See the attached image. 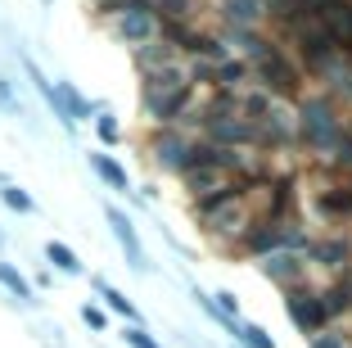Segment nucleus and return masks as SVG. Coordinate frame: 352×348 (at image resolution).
Returning <instances> with one entry per match:
<instances>
[{
	"instance_id": "obj_1",
	"label": "nucleus",
	"mask_w": 352,
	"mask_h": 348,
	"mask_svg": "<svg viewBox=\"0 0 352 348\" xmlns=\"http://www.w3.org/2000/svg\"><path fill=\"white\" fill-rule=\"evenodd\" d=\"M249 72H253V86H262L271 100H280V104L294 100V104H298V95H302V68H298V59H294L285 45L262 41V37H258V45L249 50Z\"/></svg>"
},
{
	"instance_id": "obj_2",
	"label": "nucleus",
	"mask_w": 352,
	"mask_h": 348,
	"mask_svg": "<svg viewBox=\"0 0 352 348\" xmlns=\"http://www.w3.org/2000/svg\"><path fill=\"white\" fill-rule=\"evenodd\" d=\"M294 127H298L302 150L316 154V158H325V150H330V145L339 141V132H343L339 104H334L330 95H298V118H294Z\"/></svg>"
},
{
	"instance_id": "obj_3",
	"label": "nucleus",
	"mask_w": 352,
	"mask_h": 348,
	"mask_svg": "<svg viewBox=\"0 0 352 348\" xmlns=\"http://www.w3.org/2000/svg\"><path fill=\"white\" fill-rule=\"evenodd\" d=\"M145 154H149V167L154 172L181 176L190 167V154H195V132L190 127H149Z\"/></svg>"
},
{
	"instance_id": "obj_4",
	"label": "nucleus",
	"mask_w": 352,
	"mask_h": 348,
	"mask_svg": "<svg viewBox=\"0 0 352 348\" xmlns=\"http://www.w3.org/2000/svg\"><path fill=\"white\" fill-rule=\"evenodd\" d=\"M285 32L294 37V59H298V68H307L311 77H316V72H321L334 54H343L339 45H334V37L325 32V23L311 19V14H298V19H294Z\"/></svg>"
},
{
	"instance_id": "obj_5",
	"label": "nucleus",
	"mask_w": 352,
	"mask_h": 348,
	"mask_svg": "<svg viewBox=\"0 0 352 348\" xmlns=\"http://www.w3.org/2000/svg\"><path fill=\"white\" fill-rule=\"evenodd\" d=\"M285 312H289L294 330H298L302 339H311L316 330L334 326L330 317H325V303H321V285H311V280H298V285H285Z\"/></svg>"
},
{
	"instance_id": "obj_6",
	"label": "nucleus",
	"mask_w": 352,
	"mask_h": 348,
	"mask_svg": "<svg viewBox=\"0 0 352 348\" xmlns=\"http://www.w3.org/2000/svg\"><path fill=\"white\" fill-rule=\"evenodd\" d=\"M109 32H113L126 50H140V45L163 37V23H158V14L145 10V5H126V10L109 14Z\"/></svg>"
},
{
	"instance_id": "obj_7",
	"label": "nucleus",
	"mask_w": 352,
	"mask_h": 348,
	"mask_svg": "<svg viewBox=\"0 0 352 348\" xmlns=\"http://www.w3.org/2000/svg\"><path fill=\"white\" fill-rule=\"evenodd\" d=\"M104 222H109V231H113V240H118V249H122L126 267L145 276V272H149V254H145V245H140V231H135V222H131V217H126L118 204H104Z\"/></svg>"
},
{
	"instance_id": "obj_8",
	"label": "nucleus",
	"mask_w": 352,
	"mask_h": 348,
	"mask_svg": "<svg viewBox=\"0 0 352 348\" xmlns=\"http://www.w3.org/2000/svg\"><path fill=\"white\" fill-rule=\"evenodd\" d=\"M280 245H285V226L267 222V217H253V222L239 231V240L230 245V254H239V258H267L271 249H280Z\"/></svg>"
},
{
	"instance_id": "obj_9",
	"label": "nucleus",
	"mask_w": 352,
	"mask_h": 348,
	"mask_svg": "<svg viewBox=\"0 0 352 348\" xmlns=\"http://www.w3.org/2000/svg\"><path fill=\"white\" fill-rule=\"evenodd\" d=\"M0 298H5L14 312H36V307H41V294L32 289L28 272H23L19 263H10V258H0Z\"/></svg>"
},
{
	"instance_id": "obj_10",
	"label": "nucleus",
	"mask_w": 352,
	"mask_h": 348,
	"mask_svg": "<svg viewBox=\"0 0 352 348\" xmlns=\"http://www.w3.org/2000/svg\"><path fill=\"white\" fill-rule=\"evenodd\" d=\"M307 258L316 267H325V272H334V276H343V272H352V236L348 231H330V236L311 240Z\"/></svg>"
},
{
	"instance_id": "obj_11",
	"label": "nucleus",
	"mask_w": 352,
	"mask_h": 348,
	"mask_svg": "<svg viewBox=\"0 0 352 348\" xmlns=\"http://www.w3.org/2000/svg\"><path fill=\"white\" fill-rule=\"evenodd\" d=\"M258 272L271 280V285H298V280H307V258L294 254V249H271L267 258L258 263Z\"/></svg>"
},
{
	"instance_id": "obj_12",
	"label": "nucleus",
	"mask_w": 352,
	"mask_h": 348,
	"mask_svg": "<svg viewBox=\"0 0 352 348\" xmlns=\"http://www.w3.org/2000/svg\"><path fill=\"white\" fill-rule=\"evenodd\" d=\"M311 204H316V213H321L325 222L348 226V222H352V181H330V185H321Z\"/></svg>"
},
{
	"instance_id": "obj_13",
	"label": "nucleus",
	"mask_w": 352,
	"mask_h": 348,
	"mask_svg": "<svg viewBox=\"0 0 352 348\" xmlns=\"http://www.w3.org/2000/svg\"><path fill=\"white\" fill-rule=\"evenodd\" d=\"M86 163H91V172L100 176L104 190H118V195H131V172H126L122 163H118L109 150H91L86 154Z\"/></svg>"
},
{
	"instance_id": "obj_14",
	"label": "nucleus",
	"mask_w": 352,
	"mask_h": 348,
	"mask_svg": "<svg viewBox=\"0 0 352 348\" xmlns=\"http://www.w3.org/2000/svg\"><path fill=\"white\" fill-rule=\"evenodd\" d=\"M208 86L212 91H226V95H239L244 86H253V72H249V59H221L212 63V77H208Z\"/></svg>"
},
{
	"instance_id": "obj_15",
	"label": "nucleus",
	"mask_w": 352,
	"mask_h": 348,
	"mask_svg": "<svg viewBox=\"0 0 352 348\" xmlns=\"http://www.w3.org/2000/svg\"><path fill=\"white\" fill-rule=\"evenodd\" d=\"M221 19L230 32H258L267 19V5L262 0H221Z\"/></svg>"
},
{
	"instance_id": "obj_16",
	"label": "nucleus",
	"mask_w": 352,
	"mask_h": 348,
	"mask_svg": "<svg viewBox=\"0 0 352 348\" xmlns=\"http://www.w3.org/2000/svg\"><path fill=\"white\" fill-rule=\"evenodd\" d=\"M91 289L104 298V303H100L104 312H113V317H122L126 326H140V307H135V303H131V298H126L118 285H109L104 276H91Z\"/></svg>"
},
{
	"instance_id": "obj_17",
	"label": "nucleus",
	"mask_w": 352,
	"mask_h": 348,
	"mask_svg": "<svg viewBox=\"0 0 352 348\" xmlns=\"http://www.w3.org/2000/svg\"><path fill=\"white\" fill-rule=\"evenodd\" d=\"M41 258H45V267H50L54 276H86V263L77 258V249L63 245V240H45Z\"/></svg>"
},
{
	"instance_id": "obj_18",
	"label": "nucleus",
	"mask_w": 352,
	"mask_h": 348,
	"mask_svg": "<svg viewBox=\"0 0 352 348\" xmlns=\"http://www.w3.org/2000/svg\"><path fill=\"white\" fill-rule=\"evenodd\" d=\"M321 303H325V317L339 321V317H352V272L334 276L330 285L321 289Z\"/></svg>"
},
{
	"instance_id": "obj_19",
	"label": "nucleus",
	"mask_w": 352,
	"mask_h": 348,
	"mask_svg": "<svg viewBox=\"0 0 352 348\" xmlns=\"http://www.w3.org/2000/svg\"><path fill=\"white\" fill-rule=\"evenodd\" d=\"M226 176H230V172H221L217 163H195L190 172H181V176H176V181L186 185V195L195 199V195H208V190H217V185L226 181Z\"/></svg>"
},
{
	"instance_id": "obj_20",
	"label": "nucleus",
	"mask_w": 352,
	"mask_h": 348,
	"mask_svg": "<svg viewBox=\"0 0 352 348\" xmlns=\"http://www.w3.org/2000/svg\"><path fill=\"white\" fill-rule=\"evenodd\" d=\"M271 104H276V100H271V95L262 91V86H244V91L235 95V109H239V118H244V123H253V127H258L262 118L271 113Z\"/></svg>"
},
{
	"instance_id": "obj_21",
	"label": "nucleus",
	"mask_w": 352,
	"mask_h": 348,
	"mask_svg": "<svg viewBox=\"0 0 352 348\" xmlns=\"http://www.w3.org/2000/svg\"><path fill=\"white\" fill-rule=\"evenodd\" d=\"M0 204L10 208L14 217H32V213H36V199H32L19 181H5V185H0Z\"/></svg>"
},
{
	"instance_id": "obj_22",
	"label": "nucleus",
	"mask_w": 352,
	"mask_h": 348,
	"mask_svg": "<svg viewBox=\"0 0 352 348\" xmlns=\"http://www.w3.org/2000/svg\"><path fill=\"white\" fill-rule=\"evenodd\" d=\"M230 335H235V344H244V348H276V339H271L258 321H244V317L230 326Z\"/></svg>"
},
{
	"instance_id": "obj_23",
	"label": "nucleus",
	"mask_w": 352,
	"mask_h": 348,
	"mask_svg": "<svg viewBox=\"0 0 352 348\" xmlns=\"http://www.w3.org/2000/svg\"><path fill=\"white\" fill-rule=\"evenodd\" d=\"M91 127H95V136H100V145H104V150H113V145L122 141V123L113 118V109H109V104H104V109L91 118Z\"/></svg>"
},
{
	"instance_id": "obj_24",
	"label": "nucleus",
	"mask_w": 352,
	"mask_h": 348,
	"mask_svg": "<svg viewBox=\"0 0 352 348\" xmlns=\"http://www.w3.org/2000/svg\"><path fill=\"white\" fill-rule=\"evenodd\" d=\"M0 113H5V118H23V100H19V91H14L5 68H0Z\"/></svg>"
},
{
	"instance_id": "obj_25",
	"label": "nucleus",
	"mask_w": 352,
	"mask_h": 348,
	"mask_svg": "<svg viewBox=\"0 0 352 348\" xmlns=\"http://www.w3.org/2000/svg\"><path fill=\"white\" fill-rule=\"evenodd\" d=\"M307 348H348V330L343 326H325L307 339Z\"/></svg>"
},
{
	"instance_id": "obj_26",
	"label": "nucleus",
	"mask_w": 352,
	"mask_h": 348,
	"mask_svg": "<svg viewBox=\"0 0 352 348\" xmlns=\"http://www.w3.org/2000/svg\"><path fill=\"white\" fill-rule=\"evenodd\" d=\"M122 344H126V348H163V344H158V339L145 330V321H140V326H122Z\"/></svg>"
},
{
	"instance_id": "obj_27",
	"label": "nucleus",
	"mask_w": 352,
	"mask_h": 348,
	"mask_svg": "<svg viewBox=\"0 0 352 348\" xmlns=\"http://www.w3.org/2000/svg\"><path fill=\"white\" fill-rule=\"evenodd\" d=\"M82 321H86V330H95V335L109 330V312H104L100 303H82Z\"/></svg>"
},
{
	"instance_id": "obj_28",
	"label": "nucleus",
	"mask_w": 352,
	"mask_h": 348,
	"mask_svg": "<svg viewBox=\"0 0 352 348\" xmlns=\"http://www.w3.org/2000/svg\"><path fill=\"white\" fill-rule=\"evenodd\" d=\"M28 280H32V289L41 294V289H50V285H54V272H50V267H36V276H28Z\"/></svg>"
},
{
	"instance_id": "obj_29",
	"label": "nucleus",
	"mask_w": 352,
	"mask_h": 348,
	"mask_svg": "<svg viewBox=\"0 0 352 348\" xmlns=\"http://www.w3.org/2000/svg\"><path fill=\"white\" fill-rule=\"evenodd\" d=\"M41 344H45V348H63V339H59V326H41Z\"/></svg>"
},
{
	"instance_id": "obj_30",
	"label": "nucleus",
	"mask_w": 352,
	"mask_h": 348,
	"mask_svg": "<svg viewBox=\"0 0 352 348\" xmlns=\"http://www.w3.org/2000/svg\"><path fill=\"white\" fill-rule=\"evenodd\" d=\"M5 249H10V236H5V226H0V258H5Z\"/></svg>"
},
{
	"instance_id": "obj_31",
	"label": "nucleus",
	"mask_w": 352,
	"mask_h": 348,
	"mask_svg": "<svg viewBox=\"0 0 352 348\" xmlns=\"http://www.w3.org/2000/svg\"><path fill=\"white\" fill-rule=\"evenodd\" d=\"M348 181H352V172H348Z\"/></svg>"
}]
</instances>
